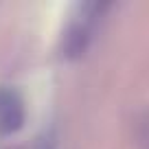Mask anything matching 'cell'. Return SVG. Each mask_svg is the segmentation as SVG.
Segmentation results:
<instances>
[{
    "label": "cell",
    "mask_w": 149,
    "mask_h": 149,
    "mask_svg": "<svg viewBox=\"0 0 149 149\" xmlns=\"http://www.w3.org/2000/svg\"><path fill=\"white\" fill-rule=\"evenodd\" d=\"M24 125V103L13 88H0V134H15Z\"/></svg>",
    "instance_id": "cell-1"
},
{
    "label": "cell",
    "mask_w": 149,
    "mask_h": 149,
    "mask_svg": "<svg viewBox=\"0 0 149 149\" xmlns=\"http://www.w3.org/2000/svg\"><path fill=\"white\" fill-rule=\"evenodd\" d=\"M134 136L140 149H149V110L143 112L134 123Z\"/></svg>",
    "instance_id": "cell-2"
}]
</instances>
